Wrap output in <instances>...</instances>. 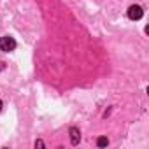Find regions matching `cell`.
Instances as JSON below:
<instances>
[{
  "instance_id": "277c9868",
  "label": "cell",
  "mask_w": 149,
  "mask_h": 149,
  "mask_svg": "<svg viewBox=\"0 0 149 149\" xmlns=\"http://www.w3.org/2000/svg\"><path fill=\"white\" fill-rule=\"evenodd\" d=\"M97 144H98V147H104V146H109V139H107V137H100Z\"/></svg>"
},
{
  "instance_id": "7a4b0ae2",
  "label": "cell",
  "mask_w": 149,
  "mask_h": 149,
  "mask_svg": "<svg viewBox=\"0 0 149 149\" xmlns=\"http://www.w3.org/2000/svg\"><path fill=\"white\" fill-rule=\"evenodd\" d=\"M142 14H144V11H142L140 6H132V7L128 9V18H130V19H140Z\"/></svg>"
},
{
  "instance_id": "5b68a950",
  "label": "cell",
  "mask_w": 149,
  "mask_h": 149,
  "mask_svg": "<svg viewBox=\"0 0 149 149\" xmlns=\"http://www.w3.org/2000/svg\"><path fill=\"white\" fill-rule=\"evenodd\" d=\"M37 146H39V147H42V146H44V142H42V140H37V142H35V147H37Z\"/></svg>"
},
{
  "instance_id": "3957f363",
  "label": "cell",
  "mask_w": 149,
  "mask_h": 149,
  "mask_svg": "<svg viewBox=\"0 0 149 149\" xmlns=\"http://www.w3.org/2000/svg\"><path fill=\"white\" fill-rule=\"evenodd\" d=\"M79 140H81V133H79V130H77L76 126H72V128H70V142L76 146Z\"/></svg>"
},
{
  "instance_id": "8992f818",
  "label": "cell",
  "mask_w": 149,
  "mask_h": 149,
  "mask_svg": "<svg viewBox=\"0 0 149 149\" xmlns=\"http://www.w3.org/2000/svg\"><path fill=\"white\" fill-rule=\"evenodd\" d=\"M0 111H2V100H0Z\"/></svg>"
},
{
  "instance_id": "6da1fadb",
  "label": "cell",
  "mask_w": 149,
  "mask_h": 149,
  "mask_svg": "<svg viewBox=\"0 0 149 149\" xmlns=\"http://www.w3.org/2000/svg\"><path fill=\"white\" fill-rule=\"evenodd\" d=\"M14 47H16V40H14L11 35H4V37H0V49H2V51L9 53V51H13Z\"/></svg>"
}]
</instances>
